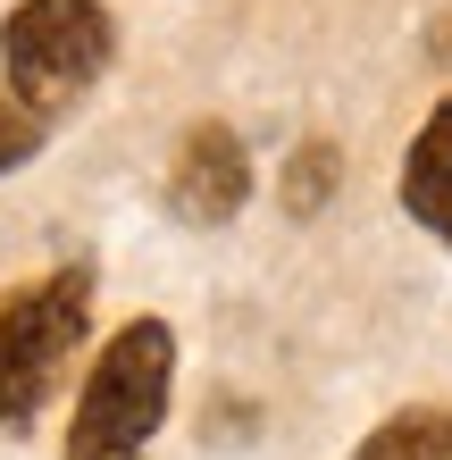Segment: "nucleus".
<instances>
[{"label":"nucleus","instance_id":"nucleus-4","mask_svg":"<svg viewBox=\"0 0 452 460\" xmlns=\"http://www.w3.org/2000/svg\"><path fill=\"white\" fill-rule=\"evenodd\" d=\"M244 201H252V159L235 143V126H218V118L184 126L176 168H168V209L184 226H226Z\"/></svg>","mask_w":452,"mask_h":460},{"label":"nucleus","instance_id":"nucleus-8","mask_svg":"<svg viewBox=\"0 0 452 460\" xmlns=\"http://www.w3.org/2000/svg\"><path fill=\"white\" fill-rule=\"evenodd\" d=\"M42 134H50V118L34 110V101H17L9 84H0V176H17L25 159L42 151Z\"/></svg>","mask_w":452,"mask_h":460},{"label":"nucleus","instance_id":"nucleus-3","mask_svg":"<svg viewBox=\"0 0 452 460\" xmlns=\"http://www.w3.org/2000/svg\"><path fill=\"white\" fill-rule=\"evenodd\" d=\"M118 50V25L101 0H17L9 25H0V67H9V93L34 101V110H67L101 84Z\"/></svg>","mask_w":452,"mask_h":460},{"label":"nucleus","instance_id":"nucleus-2","mask_svg":"<svg viewBox=\"0 0 452 460\" xmlns=\"http://www.w3.org/2000/svg\"><path fill=\"white\" fill-rule=\"evenodd\" d=\"M93 327V277L84 268H50L0 302V427H25L67 376L75 343Z\"/></svg>","mask_w":452,"mask_h":460},{"label":"nucleus","instance_id":"nucleus-5","mask_svg":"<svg viewBox=\"0 0 452 460\" xmlns=\"http://www.w3.org/2000/svg\"><path fill=\"white\" fill-rule=\"evenodd\" d=\"M403 209L452 252V101H436L428 126L411 134V159H403Z\"/></svg>","mask_w":452,"mask_h":460},{"label":"nucleus","instance_id":"nucleus-6","mask_svg":"<svg viewBox=\"0 0 452 460\" xmlns=\"http://www.w3.org/2000/svg\"><path fill=\"white\" fill-rule=\"evenodd\" d=\"M352 460H452V411L419 402V411H394L386 427H368Z\"/></svg>","mask_w":452,"mask_h":460},{"label":"nucleus","instance_id":"nucleus-1","mask_svg":"<svg viewBox=\"0 0 452 460\" xmlns=\"http://www.w3.org/2000/svg\"><path fill=\"white\" fill-rule=\"evenodd\" d=\"M168 385H176V335H168V318L118 327L110 351L93 360L84 394H75L67 460H143L151 436H159V419H168Z\"/></svg>","mask_w":452,"mask_h":460},{"label":"nucleus","instance_id":"nucleus-7","mask_svg":"<svg viewBox=\"0 0 452 460\" xmlns=\"http://www.w3.org/2000/svg\"><path fill=\"white\" fill-rule=\"evenodd\" d=\"M335 143H302L294 151V168H285V209H294V218H318V209H327V193H335Z\"/></svg>","mask_w":452,"mask_h":460}]
</instances>
